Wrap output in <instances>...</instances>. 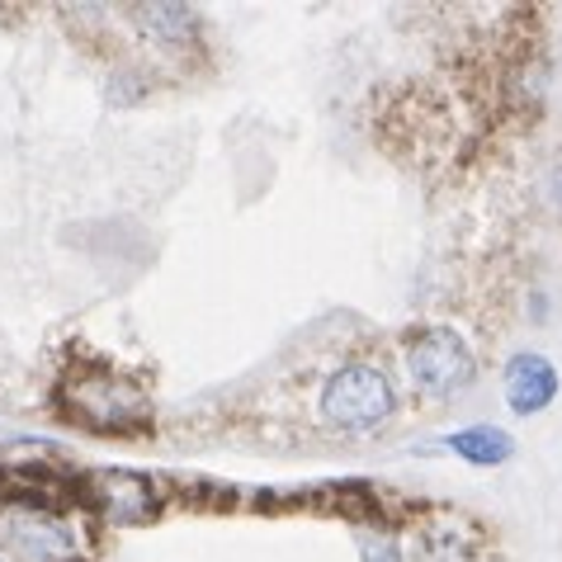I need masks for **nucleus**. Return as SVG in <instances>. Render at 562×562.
I'll return each instance as SVG.
<instances>
[{"mask_svg": "<svg viewBox=\"0 0 562 562\" xmlns=\"http://www.w3.org/2000/svg\"><path fill=\"white\" fill-rule=\"evenodd\" d=\"M322 416L340 430H373L379 420L393 416V383L373 364L340 369L322 393Z\"/></svg>", "mask_w": 562, "mask_h": 562, "instance_id": "nucleus-1", "label": "nucleus"}, {"mask_svg": "<svg viewBox=\"0 0 562 562\" xmlns=\"http://www.w3.org/2000/svg\"><path fill=\"white\" fill-rule=\"evenodd\" d=\"M407 369H412V383L430 397H449L459 387L473 383V350L459 331L449 326H435V331L416 336L407 346Z\"/></svg>", "mask_w": 562, "mask_h": 562, "instance_id": "nucleus-2", "label": "nucleus"}, {"mask_svg": "<svg viewBox=\"0 0 562 562\" xmlns=\"http://www.w3.org/2000/svg\"><path fill=\"white\" fill-rule=\"evenodd\" d=\"M14 549L29 553L34 562H57V558H67L71 553V543L67 535L48 520V515H24V520H14Z\"/></svg>", "mask_w": 562, "mask_h": 562, "instance_id": "nucleus-5", "label": "nucleus"}, {"mask_svg": "<svg viewBox=\"0 0 562 562\" xmlns=\"http://www.w3.org/2000/svg\"><path fill=\"white\" fill-rule=\"evenodd\" d=\"M553 393H558V373H553V364L543 355H515L510 359V369H506V402H510V412L535 416V412L549 407Z\"/></svg>", "mask_w": 562, "mask_h": 562, "instance_id": "nucleus-3", "label": "nucleus"}, {"mask_svg": "<svg viewBox=\"0 0 562 562\" xmlns=\"http://www.w3.org/2000/svg\"><path fill=\"white\" fill-rule=\"evenodd\" d=\"M449 449H454L459 459H468V463H506L510 454H515V440L502 430V426H468V430H454L445 440Z\"/></svg>", "mask_w": 562, "mask_h": 562, "instance_id": "nucleus-4", "label": "nucleus"}]
</instances>
